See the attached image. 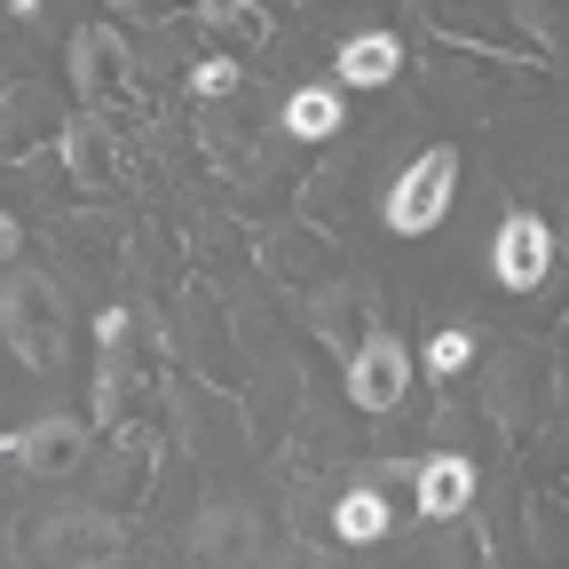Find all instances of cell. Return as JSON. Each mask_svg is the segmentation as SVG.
I'll list each match as a JSON object with an SVG mask.
<instances>
[{"mask_svg": "<svg viewBox=\"0 0 569 569\" xmlns=\"http://www.w3.org/2000/svg\"><path fill=\"white\" fill-rule=\"evenodd\" d=\"M546 261H553V238H546V222L538 213H507V230H498V246H490V269H498V284H538L546 277Z\"/></svg>", "mask_w": 569, "mask_h": 569, "instance_id": "3957f363", "label": "cell"}, {"mask_svg": "<svg viewBox=\"0 0 569 569\" xmlns=\"http://www.w3.org/2000/svg\"><path fill=\"white\" fill-rule=\"evenodd\" d=\"M230 80H238V63H222V56L198 63V96H230Z\"/></svg>", "mask_w": 569, "mask_h": 569, "instance_id": "9a60e30c", "label": "cell"}, {"mask_svg": "<svg viewBox=\"0 0 569 569\" xmlns=\"http://www.w3.org/2000/svg\"><path fill=\"white\" fill-rule=\"evenodd\" d=\"M40 546L63 553V561H71V553H111V546H119V522H103V515H71V522H48Z\"/></svg>", "mask_w": 569, "mask_h": 569, "instance_id": "ba28073f", "label": "cell"}, {"mask_svg": "<svg viewBox=\"0 0 569 569\" xmlns=\"http://www.w3.org/2000/svg\"><path fill=\"white\" fill-rule=\"evenodd\" d=\"M0 261H17V222L0 213Z\"/></svg>", "mask_w": 569, "mask_h": 569, "instance_id": "e0dca14e", "label": "cell"}, {"mask_svg": "<svg viewBox=\"0 0 569 569\" xmlns=\"http://www.w3.org/2000/svg\"><path fill=\"white\" fill-rule=\"evenodd\" d=\"M127 17H142V24H159V17H174V9H190V0H119Z\"/></svg>", "mask_w": 569, "mask_h": 569, "instance_id": "2e32d148", "label": "cell"}, {"mask_svg": "<svg viewBox=\"0 0 569 569\" xmlns=\"http://www.w3.org/2000/svg\"><path fill=\"white\" fill-rule=\"evenodd\" d=\"M63 159H71V174H80L88 190H111L119 182V167L103 151V127H63Z\"/></svg>", "mask_w": 569, "mask_h": 569, "instance_id": "30bf717a", "label": "cell"}, {"mask_svg": "<svg viewBox=\"0 0 569 569\" xmlns=\"http://www.w3.org/2000/svg\"><path fill=\"white\" fill-rule=\"evenodd\" d=\"M332 530H340L348 546H372V538H388V498H380V490H348L340 507H332Z\"/></svg>", "mask_w": 569, "mask_h": 569, "instance_id": "9c48e42d", "label": "cell"}, {"mask_svg": "<svg viewBox=\"0 0 569 569\" xmlns=\"http://www.w3.org/2000/svg\"><path fill=\"white\" fill-rule=\"evenodd\" d=\"M111 63H119V40L111 32H80V88L88 96H127Z\"/></svg>", "mask_w": 569, "mask_h": 569, "instance_id": "7c38bea8", "label": "cell"}, {"mask_svg": "<svg viewBox=\"0 0 569 569\" xmlns=\"http://www.w3.org/2000/svg\"><path fill=\"white\" fill-rule=\"evenodd\" d=\"M403 372H411V356H403V340H365L356 348V365H348V396L365 403V411H388L396 396H403Z\"/></svg>", "mask_w": 569, "mask_h": 569, "instance_id": "277c9868", "label": "cell"}, {"mask_svg": "<svg viewBox=\"0 0 569 569\" xmlns=\"http://www.w3.org/2000/svg\"><path fill=\"white\" fill-rule=\"evenodd\" d=\"M467 356H475V340H467V332H436V340H427V365H436V372H459Z\"/></svg>", "mask_w": 569, "mask_h": 569, "instance_id": "4fadbf2b", "label": "cell"}, {"mask_svg": "<svg viewBox=\"0 0 569 569\" xmlns=\"http://www.w3.org/2000/svg\"><path fill=\"white\" fill-rule=\"evenodd\" d=\"M284 127H293V134H309V142L340 134V96H332V88H301L293 103H284Z\"/></svg>", "mask_w": 569, "mask_h": 569, "instance_id": "8fae6325", "label": "cell"}, {"mask_svg": "<svg viewBox=\"0 0 569 569\" xmlns=\"http://www.w3.org/2000/svg\"><path fill=\"white\" fill-rule=\"evenodd\" d=\"M411 482H419V507L436 515V522H443V515H459L467 498H475V467H467V459H427Z\"/></svg>", "mask_w": 569, "mask_h": 569, "instance_id": "8992f818", "label": "cell"}, {"mask_svg": "<svg viewBox=\"0 0 569 569\" xmlns=\"http://www.w3.org/2000/svg\"><path fill=\"white\" fill-rule=\"evenodd\" d=\"M80 443H88L80 419H40V427H24V436H9V459L32 467V475H56V467L80 459Z\"/></svg>", "mask_w": 569, "mask_h": 569, "instance_id": "5b68a950", "label": "cell"}, {"mask_svg": "<svg viewBox=\"0 0 569 569\" xmlns=\"http://www.w3.org/2000/svg\"><path fill=\"white\" fill-rule=\"evenodd\" d=\"M0 332L17 340V356L24 365H63V293L48 277H32V269H17L9 277V293H0Z\"/></svg>", "mask_w": 569, "mask_h": 569, "instance_id": "6da1fadb", "label": "cell"}, {"mask_svg": "<svg viewBox=\"0 0 569 569\" xmlns=\"http://www.w3.org/2000/svg\"><path fill=\"white\" fill-rule=\"evenodd\" d=\"M396 63H403V48H396L388 32H356V40L340 48V80H348V88H380V80H396Z\"/></svg>", "mask_w": 569, "mask_h": 569, "instance_id": "52a82bcc", "label": "cell"}, {"mask_svg": "<svg viewBox=\"0 0 569 569\" xmlns=\"http://www.w3.org/2000/svg\"><path fill=\"white\" fill-rule=\"evenodd\" d=\"M198 9H206V17H222V24H238V32H253V40H261V9H253V0H198Z\"/></svg>", "mask_w": 569, "mask_h": 569, "instance_id": "5bb4252c", "label": "cell"}, {"mask_svg": "<svg viewBox=\"0 0 569 569\" xmlns=\"http://www.w3.org/2000/svg\"><path fill=\"white\" fill-rule=\"evenodd\" d=\"M451 190H459V151L443 142V151H419L403 174H396V190H388V230L396 238H419V230H436L443 213H451Z\"/></svg>", "mask_w": 569, "mask_h": 569, "instance_id": "7a4b0ae2", "label": "cell"}]
</instances>
